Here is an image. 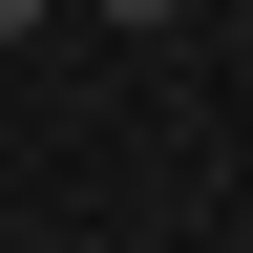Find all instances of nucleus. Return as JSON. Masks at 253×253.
Listing matches in <instances>:
<instances>
[{
	"label": "nucleus",
	"mask_w": 253,
	"mask_h": 253,
	"mask_svg": "<svg viewBox=\"0 0 253 253\" xmlns=\"http://www.w3.org/2000/svg\"><path fill=\"white\" fill-rule=\"evenodd\" d=\"M84 21H190V0H84Z\"/></svg>",
	"instance_id": "1"
},
{
	"label": "nucleus",
	"mask_w": 253,
	"mask_h": 253,
	"mask_svg": "<svg viewBox=\"0 0 253 253\" xmlns=\"http://www.w3.org/2000/svg\"><path fill=\"white\" fill-rule=\"evenodd\" d=\"M21 21H63V0H0V42H21Z\"/></svg>",
	"instance_id": "2"
}]
</instances>
